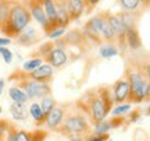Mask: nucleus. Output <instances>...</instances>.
<instances>
[{"instance_id":"obj_1","label":"nucleus","mask_w":150,"mask_h":141,"mask_svg":"<svg viewBox=\"0 0 150 141\" xmlns=\"http://www.w3.org/2000/svg\"><path fill=\"white\" fill-rule=\"evenodd\" d=\"M129 85L128 103H140L143 101H149L150 95V82H149V64L142 62L131 60L125 66V74Z\"/></svg>"},{"instance_id":"obj_2","label":"nucleus","mask_w":150,"mask_h":141,"mask_svg":"<svg viewBox=\"0 0 150 141\" xmlns=\"http://www.w3.org/2000/svg\"><path fill=\"white\" fill-rule=\"evenodd\" d=\"M31 21H32L31 14L28 11L27 6L24 4V1L13 0L4 21L0 25V32L7 38L16 39L18 37V34L21 32L28 24H31Z\"/></svg>"},{"instance_id":"obj_3","label":"nucleus","mask_w":150,"mask_h":141,"mask_svg":"<svg viewBox=\"0 0 150 141\" xmlns=\"http://www.w3.org/2000/svg\"><path fill=\"white\" fill-rule=\"evenodd\" d=\"M57 131L67 137L86 138L92 133V125L91 122H88V116L75 105L74 109H65L64 119Z\"/></svg>"},{"instance_id":"obj_4","label":"nucleus","mask_w":150,"mask_h":141,"mask_svg":"<svg viewBox=\"0 0 150 141\" xmlns=\"http://www.w3.org/2000/svg\"><path fill=\"white\" fill-rule=\"evenodd\" d=\"M10 81H16V85L21 88L24 92L28 95L29 99H35V98H43L52 94V88L47 82H39L32 80L31 77H28L27 71L24 70H16L10 77Z\"/></svg>"},{"instance_id":"obj_5","label":"nucleus","mask_w":150,"mask_h":141,"mask_svg":"<svg viewBox=\"0 0 150 141\" xmlns=\"http://www.w3.org/2000/svg\"><path fill=\"white\" fill-rule=\"evenodd\" d=\"M103 16L104 13H99L95 17H92L91 20L85 22V25L82 27L81 32L85 37L86 41H92L95 44L100 45L103 44L102 41V24H103Z\"/></svg>"},{"instance_id":"obj_6","label":"nucleus","mask_w":150,"mask_h":141,"mask_svg":"<svg viewBox=\"0 0 150 141\" xmlns=\"http://www.w3.org/2000/svg\"><path fill=\"white\" fill-rule=\"evenodd\" d=\"M24 4L27 6L28 11H29V14H31V18H33V20L43 28L45 35H47L49 32L53 31L54 28L50 25L47 17H46L42 6H40V3H39L38 0H24Z\"/></svg>"},{"instance_id":"obj_7","label":"nucleus","mask_w":150,"mask_h":141,"mask_svg":"<svg viewBox=\"0 0 150 141\" xmlns=\"http://www.w3.org/2000/svg\"><path fill=\"white\" fill-rule=\"evenodd\" d=\"M40 39H42V34L39 32L32 24H28L27 27L18 34L16 41L20 46H32V45H36Z\"/></svg>"},{"instance_id":"obj_8","label":"nucleus","mask_w":150,"mask_h":141,"mask_svg":"<svg viewBox=\"0 0 150 141\" xmlns=\"http://www.w3.org/2000/svg\"><path fill=\"white\" fill-rule=\"evenodd\" d=\"M42 60H43V63L50 64L53 69H59V67H63V66H65L68 63V53H67L65 49L54 46Z\"/></svg>"},{"instance_id":"obj_9","label":"nucleus","mask_w":150,"mask_h":141,"mask_svg":"<svg viewBox=\"0 0 150 141\" xmlns=\"http://www.w3.org/2000/svg\"><path fill=\"white\" fill-rule=\"evenodd\" d=\"M107 17H108V21L111 24L112 29L115 32V39H117V44L118 48L121 50H125L127 49V42H125V25L122 24V21L118 18L117 14H112L108 11L107 13Z\"/></svg>"},{"instance_id":"obj_10","label":"nucleus","mask_w":150,"mask_h":141,"mask_svg":"<svg viewBox=\"0 0 150 141\" xmlns=\"http://www.w3.org/2000/svg\"><path fill=\"white\" fill-rule=\"evenodd\" d=\"M111 94H112V99H114V103H124L127 102L128 99V94H129V85L128 81L125 77H121L118 78L117 81L112 84L111 87Z\"/></svg>"},{"instance_id":"obj_11","label":"nucleus","mask_w":150,"mask_h":141,"mask_svg":"<svg viewBox=\"0 0 150 141\" xmlns=\"http://www.w3.org/2000/svg\"><path fill=\"white\" fill-rule=\"evenodd\" d=\"M28 77H31L32 80H35V81H39V82H50L52 80H53V67L50 64H40L38 69H35V70L32 71H27Z\"/></svg>"},{"instance_id":"obj_12","label":"nucleus","mask_w":150,"mask_h":141,"mask_svg":"<svg viewBox=\"0 0 150 141\" xmlns=\"http://www.w3.org/2000/svg\"><path fill=\"white\" fill-rule=\"evenodd\" d=\"M64 113L65 109L63 106H54L50 112L46 116V120H45V126L47 127L49 130H57L59 126L61 125V122L64 119Z\"/></svg>"},{"instance_id":"obj_13","label":"nucleus","mask_w":150,"mask_h":141,"mask_svg":"<svg viewBox=\"0 0 150 141\" xmlns=\"http://www.w3.org/2000/svg\"><path fill=\"white\" fill-rule=\"evenodd\" d=\"M125 42H127V48H129L131 50H139L142 48V39L138 31V25L125 27Z\"/></svg>"},{"instance_id":"obj_14","label":"nucleus","mask_w":150,"mask_h":141,"mask_svg":"<svg viewBox=\"0 0 150 141\" xmlns=\"http://www.w3.org/2000/svg\"><path fill=\"white\" fill-rule=\"evenodd\" d=\"M53 1L56 6V13H57V25L67 28L70 25V22H72L67 10V0H53Z\"/></svg>"},{"instance_id":"obj_15","label":"nucleus","mask_w":150,"mask_h":141,"mask_svg":"<svg viewBox=\"0 0 150 141\" xmlns=\"http://www.w3.org/2000/svg\"><path fill=\"white\" fill-rule=\"evenodd\" d=\"M67 10H68L71 21L79 20L82 14L86 11L85 0H67Z\"/></svg>"},{"instance_id":"obj_16","label":"nucleus","mask_w":150,"mask_h":141,"mask_svg":"<svg viewBox=\"0 0 150 141\" xmlns=\"http://www.w3.org/2000/svg\"><path fill=\"white\" fill-rule=\"evenodd\" d=\"M104 16H103V24H102V41L106 42V44H117V39H115V32L112 29L111 24L108 21L107 13L108 11H103Z\"/></svg>"},{"instance_id":"obj_17","label":"nucleus","mask_w":150,"mask_h":141,"mask_svg":"<svg viewBox=\"0 0 150 141\" xmlns=\"http://www.w3.org/2000/svg\"><path fill=\"white\" fill-rule=\"evenodd\" d=\"M40 6H42L43 11H45V14L47 17L49 22H50V25L53 28H57V13H56V6H54V1L53 0H38Z\"/></svg>"},{"instance_id":"obj_18","label":"nucleus","mask_w":150,"mask_h":141,"mask_svg":"<svg viewBox=\"0 0 150 141\" xmlns=\"http://www.w3.org/2000/svg\"><path fill=\"white\" fill-rule=\"evenodd\" d=\"M10 113H11V116H13V119H16V120H27L28 109L25 108V103L13 102L10 105Z\"/></svg>"},{"instance_id":"obj_19","label":"nucleus","mask_w":150,"mask_h":141,"mask_svg":"<svg viewBox=\"0 0 150 141\" xmlns=\"http://www.w3.org/2000/svg\"><path fill=\"white\" fill-rule=\"evenodd\" d=\"M8 97L11 98L13 102H17V103H27L28 101H29V98H28L27 94L24 92L21 88L17 87V85L16 87H11L10 89H8Z\"/></svg>"},{"instance_id":"obj_20","label":"nucleus","mask_w":150,"mask_h":141,"mask_svg":"<svg viewBox=\"0 0 150 141\" xmlns=\"http://www.w3.org/2000/svg\"><path fill=\"white\" fill-rule=\"evenodd\" d=\"M28 113H31V116L35 120V125L36 126H43L45 125V119H43V115H42V109H40V105L36 102H33L31 106H29V110Z\"/></svg>"},{"instance_id":"obj_21","label":"nucleus","mask_w":150,"mask_h":141,"mask_svg":"<svg viewBox=\"0 0 150 141\" xmlns=\"http://www.w3.org/2000/svg\"><path fill=\"white\" fill-rule=\"evenodd\" d=\"M56 105H57V103H56V101H54V98L52 97V94H49V95H46V97L42 98V102H40V109H42L43 119L46 120L47 113L54 108V106H56Z\"/></svg>"},{"instance_id":"obj_22","label":"nucleus","mask_w":150,"mask_h":141,"mask_svg":"<svg viewBox=\"0 0 150 141\" xmlns=\"http://www.w3.org/2000/svg\"><path fill=\"white\" fill-rule=\"evenodd\" d=\"M124 11H138L139 7H142L140 0H118Z\"/></svg>"},{"instance_id":"obj_23","label":"nucleus","mask_w":150,"mask_h":141,"mask_svg":"<svg viewBox=\"0 0 150 141\" xmlns=\"http://www.w3.org/2000/svg\"><path fill=\"white\" fill-rule=\"evenodd\" d=\"M99 53H100L102 57H112V56H117L118 54V49H117L115 45L106 44V45H103L102 48H100Z\"/></svg>"},{"instance_id":"obj_24","label":"nucleus","mask_w":150,"mask_h":141,"mask_svg":"<svg viewBox=\"0 0 150 141\" xmlns=\"http://www.w3.org/2000/svg\"><path fill=\"white\" fill-rule=\"evenodd\" d=\"M54 48V44L53 42H45L43 45H40L39 46V49H38L35 53H32V57H39V59H43L46 54L52 50V49Z\"/></svg>"},{"instance_id":"obj_25","label":"nucleus","mask_w":150,"mask_h":141,"mask_svg":"<svg viewBox=\"0 0 150 141\" xmlns=\"http://www.w3.org/2000/svg\"><path fill=\"white\" fill-rule=\"evenodd\" d=\"M42 63H43L42 59H39V57H32V59L27 60V62L22 64V70L24 71H32V70H35V69H38Z\"/></svg>"},{"instance_id":"obj_26","label":"nucleus","mask_w":150,"mask_h":141,"mask_svg":"<svg viewBox=\"0 0 150 141\" xmlns=\"http://www.w3.org/2000/svg\"><path fill=\"white\" fill-rule=\"evenodd\" d=\"M110 130H111L110 123H108L107 120H102L100 123L95 125V130H92V131H93V134H104V133H108Z\"/></svg>"},{"instance_id":"obj_27","label":"nucleus","mask_w":150,"mask_h":141,"mask_svg":"<svg viewBox=\"0 0 150 141\" xmlns=\"http://www.w3.org/2000/svg\"><path fill=\"white\" fill-rule=\"evenodd\" d=\"M13 0H0V25L1 22L4 21L6 16H7V11L10 9V4Z\"/></svg>"},{"instance_id":"obj_28","label":"nucleus","mask_w":150,"mask_h":141,"mask_svg":"<svg viewBox=\"0 0 150 141\" xmlns=\"http://www.w3.org/2000/svg\"><path fill=\"white\" fill-rule=\"evenodd\" d=\"M132 108V103H118V106L115 109H111V113L114 116H117V115H125L127 112H129Z\"/></svg>"},{"instance_id":"obj_29","label":"nucleus","mask_w":150,"mask_h":141,"mask_svg":"<svg viewBox=\"0 0 150 141\" xmlns=\"http://www.w3.org/2000/svg\"><path fill=\"white\" fill-rule=\"evenodd\" d=\"M65 29L67 28H64V27H57V28H54L52 32H49L46 37H49V38H52V39H59L63 35H65Z\"/></svg>"},{"instance_id":"obj_30","label":"nucleus","mask_w":150,"mask_h":141,"mask_svg":"<svg viewBox=\"0 0 150 141\" xmlns=\"http://www.w3.org/2000/svg\"><path fill=\"white\" fill-rule=\"evenodd\" d=\"M108 138H110L108 133H104V134H89L85 138V141H107Z\"/></svg>"},{"instance_id":"obj_31","label":"nucleus","mask_w":150,"mask_h":141,"mask_svg":"<svg viewBox=\"0 0 150 141\" xmlns=\"http://www.w3.org/2000/svg\"><path fill=\"white\" fill-rule=\"evenodd\" d=\"M46 138V133L43 130H36L29 133V140L31 141H45Z\"/></svg>"},{"instance_id":"obj_32","label":"nucleus","mask_w":150,"mask_h":141,"mask_svg":"<svg viewBox=\"0 0 150 141\" xmlns=\"http://www.w3.org/2000/svg\"><path fill=\"white\" fill-rule=\"evenodd\" d=\"M14 141H31L29 140V133L25 130H16Z\"/></svg>"},{"instance_id":"obj_33","label":"nucleus","mask_w":150,"mask_h":141,"mask_svg":"<svg viewBox=\"0 0 150 141\" xmlns=\"http://www.w3.org/2000/svg\"><path fill=\"white\" fill-rule=\"evenodd\" d=\"M0 54L3 56V59H4V62L7 63V64H10L11 62H13V53H11L7 48H4V46H0Z\"/></svg>"},{"instance_id":"obj_34","label":"nucleus","mask_w":150,"mask_h":141,"mask_svg":"<svg viewBox=\"0 0 150 141\" xmlns=\"http://www.w3.org/2000/svg\"><path fill=\"white\" fill-rule=\"evenodd\" d=\"M8 123L6 120H0V141H4L7 136V130H8Z\"/></svg>"},{"instance_id":"obj_35","label":"nucleus","mask_w":150,"mask_h":141,"mask_svg":"<svg viewBox=\"0 0 150 141\" xmlns=\"http://www.w3.org/2000/svg\"><path fill=\"white\" fill-rule=\"evenodd\" d=\"M11 44V39L7 37H0V46H6V45Z\"/></svg>"},{"instance_id":"obj_36","label":"nucleus","mask_w":150,"mask_h":141,"mask_svg":"<svg viewBox=\"0 0 150 141\" xmlns=\"http://www.w3.org/2000/svg\"><path fill=\"white\" fill-rule=\"evenodd\" d=\"M140 3H142V9H145V10H147V9H149L150 0H140Z\"/></svg>"},{"instance_id":"obj_37","label":"nucleus","mask_w":150,"mask_h":141,"mask_svg":"<svg viewBox=\"0 0 150 141\" xmlns=\"http://www.w3.org/2000/svg\"><path fill=\"white\" fill-rule=\"evenodd\" d=\"M3 88H4V80H0V94L3 92Z\"/></svg>"},{"instance_id":"obj_38","label":"nucleus","mask_w":150,"mask_h":141,"mask_svg":"<svg viewBox=\"0 0 150 141\" xmlns=\"http://www.w3.org/2000/svg\"><path fill=\"white\" fill-rule=\"evenodd\" d=\"M0 113H1V106H0Z\"/></svg>"}]
</instances>
